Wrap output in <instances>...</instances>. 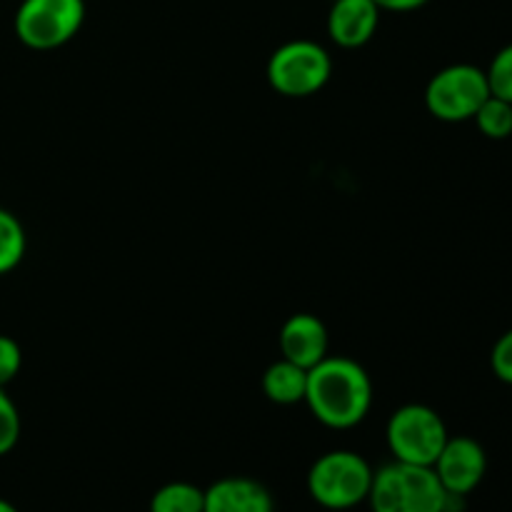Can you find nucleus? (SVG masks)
I'll use <instances>...</instances> for the list:
<instances>
[{
    "instance_id": "obj_15",
    "label": "nucleus",
    "mask_w": 512,
    "mask_h": 512,
    "mask_svg": "<svg viewBox=\"0 0 512 512\" xmlns=\"http://www.w3.org/2000/svg\"><path fill=\"white\" fill-rule=\"evenodd\" d=\"M475 125L490 140H505L512 135V103L490 95L475 113Z\"/></svg>"
},
{
    "instance_id": "obj_14",
    "label": "nucleus",
    "mask_w": 512,
    "mask_h": 512,
    "mask_svg": "<svg viewBox=\"0 0 512 512\" xmlns=\"http://www.w3.org/2000/svg\"><path fill=\"white\" fill-rule=\"evenodd\" d=\"M25 248H28V238H25L23 223L10 210L0 208V275L18 268Z\"/></svg>"
},
{
    "instance_id": "obj_6",
    "label": "nucleus",
    "mask_w": 512,
    "mask_h": 512,
    "mask_svg": "<svg viewBox=\"0 0 512 512\" xmlns=\"http://www.w3.org/2000/svg\"><path fill=\"white\" fill-rule=\"evenodd\" d=\"M85 0H23L15 10V35L30 50H55L80 33Z\"/></svg>"
},
{
    "instance_id": "obj_12",
    "label": "nucleus",
    "mask_w": 512,
    "mask_h": 512,
    "mask_svg": "<svg viewBox=\"0 0 512 512\" xmlns=\"http://www.w3.org/2000/svg\"><path fill=\"white\" fill-rule=\"evenodd\" d=\"M308 390V370L290 360L280 358L263 373V393L275 405L305 403Z\"/></svg>"
},
{
    "instance_id": "obj_16",
    "label": "nucleus",
    "mask_w": 512,
    "mask_h": 512,
    "mask_svg": "<svg viewBox=\"0 0 512 512\" xmlns=\"http://www.w3.org/2000/svg\"><path fill=\"white\" fill-rule=\"evenodd\" d=\"M485 75H488L490 95L512 103V43L498 50Z\"/></svg>"
},
{
    "instance_id": "obj_17",
    "label": "nucleus",
    "mask_w": 512,
    "mask_h": 512,
    "mask_svg": "<svg viewBox=\"0 0 512 512\" xmlns=\"http://www.w3.org/2000/svg\"><path fill=\"white\" fill-rule=\"evenodd\" d=\"M20 440V413L5 390H0V458L8 455Z\"/></svg>"
},
{
    "instance_id": "obj_2",
    "label": "nucleus",
    "mask_w": 512,
    "mask_h": 512,
    "mask_svg": "<svg viewBox=\"0 0 512 512\" xmlns=\"http://www.w3.org/2000/svg\"><path fill=\"white\" fill-rule=\"evenodd\" d=\"M368 505L373 512H445L448 493L433 468L393 460L375 470Z\"/></svg>"
},
{
    "instance_id": "obj_7",
    "label": "nucleus",
    "mask_w": 512,
    "mask_h": 512,
    "mask_svg": "<svg viewBox=\"0 0 512 512\" xmlns=\"http://www.w3.org/2000/svg\"><path fill=\"white\" fill-rule=\"evenodd\" d=\"M488 98V75L483 68L470 63H455L438 70L425 88V108L443 123L473 120Z\"/></svg>"
},
{
    "instance_id": "obj_1",
    "label": "nucleus",
    "mask_w": 512,
    "mask_h": 512,
    "mask_svg": "<svg viewBox=\"0 0 512 512\" xmlns=\"http://www.w3.org/2000/svg\"><path fill=\"white\" fill-rule=\"evenodd\" d=\"M305 403L325 428L350 430L368 418L373 405V380L353 358L328 355L308 370Z\"/></svg>"
},
{
    "instance_id": "obj_21",
    "label": "nucleus",
    "mask_w": 512,
    "mask_h": 512,
    "mask_svg": "<svg viewBox=\"0 0 512 512\" xmlns=\"http://www.w3.org/2000/svg\"><path fill=\"white\" fill-rule=\"evenodd\" d=\"M0 512H18V508L13 503H8V500L0 498Z\"/></svg>"
},
{
    "instance_id": "obj_8",
    "label": "nucleus",
    "mask_w": 512,
    "mask_h": 512,
    "mask_svg": "<svg viewBox=\"0 0 512 512\" xmlns=\"http://www.w3.org/2000/svg\"><path fill=\"white\" fill-rule=\"evenodd\" d=\"M435 475L448 495L468 498L488 473V455L475 438L468 435H450L445 448L433 463Z\"/></svg>"
},
{
    "instance_id": "obj_10",
    "label": "nucleus",
    "mask_w": 512,
    "mask_h": 512,
    "mask_svg": "<svg viewBox=\"0 0 512 512\" xmlns=\"http://www.w3.org/2000/svg\"><path fill=\"white\" fill-rule=\"evenodd\" d=\"M375 0H335L328 13V35L340 48H363L380 25Z\"/></svg>"
},
{
    "instance_id": "obj_5",
    "label": "nucleus",
    "mask_w": 512,
    "mask_h": 512,
    "mask_svg": "<svg viewBox=\"0 0 512 512\" xmlns=\"http://www.w3.org/2000/svg\"><path fill=\"white\" fill-rule=\"evenodd\" d=\"M268 83L285 98H308L323 90L333 75V58L315 40H290L268 60Z\"/></svg>"
},
{
    "instance_id": "obj_11",
    "label": "nucleus",
    "mask_w": 512,
    "mask_h": 512,
    "mask_svg": "<svg viewBox=\"0 0 512 512\" xmlns=\"http://www.w3.org/2000/svg\"><path fill=\"white\" fill-rule=\"evenodd\" d=\"M203 512H275V500L258 480L230 475L205 490Z\"/></svg>"
},
{
    "instance_id": "obj_19",
    "label": "nucleus",
    "mask_w": 512,
    "mask_h": 512,
    "mask_svg": "<svg viewBox=\"0 0 512 512\" xmlns=\"http://www.w3.org/2000/svg\"><path fill=\"white\" fill-rule=\"evenodd\" d=\"M490 368L500 383L512 385V328L498 338L490 353Z\"/></svg>"
},
{
    "instance_id": "obj_13",
    "label": "nucleus",
    "mask_w": 512,
    "mask_h": 512,
    "mask_svg": "<svg viewBox=\"0 0 512 512\" xmlns=\"http://www.w3.org/2000/svg\"><path fill=\"white\" fill-rule=\"evenodd\" d=\"M205 490L185 480L165 483L150 498V512H203Z\"/></svg>"
},
{
    "instance_id": "obj_18",
    "label": "nucleus",
    "mask_w": 512,
    "mask_h": 512,
    "mask_svg": "<svg viewBox=\"0 0 512 512\" xmlns=\"http://www.w3.org/2000/svg\"><path fill=\"white\" fill-rule=\"evenodd\" d=\"M23 368V350L10 335H0V390L13 383Z\"/></svg>"
},
{
    "instance_id": "obj_3",
    "label": "nucleus",
    "mask_w": 512,
    "mask_h": 512,
    "mask_svg": "<svg viewBox=\"0 0 512 512\" xmlns=\"http://www.w3.org/2000/svg\"><path fill=\"white\" fill-rule=\"evenodd\" d=\"M375 470L353 450H330L308 470V493L325 510H353L368 503Z\"/></svg>"
},
{
    "instance_id": "obj_4",
    "label": "nucleus",
    "mask_w": 512,
    "mask_h": 512,
    "mask_svg": "<svg viewBox=\"0 0 512 512\" xmlns=\"http://www.w3.org/2000/svg\"><path fill=\"white\" fill-rule=\"evenodd\" d=\"M450 433L438 410L423 403H410L395 410L385 428V440L393 460L410 465H428L438 460Z\"/></svg>"
},
{
    "instance_id": "obj_20",
    "label": "nucleus",
    "mask_w": 512,
    "mask_h": 512,
    "mask_svg": "<svg viewBox=\"0 0 512 512\" xmlns=\"http://www.w3.org/2000/svg\"><path fill=\"white\" fill-rule=\"evenodd\" d=\"M428 3L430 0H375L380 10H393V13H410V10H418Z\"/></svg>"
},
{
    "instance_id": "obj_9",
    "label": "nucleus",
    "mask_w": 512,
    "mask_h": 512,
    "mask_svg": "<svg viewBox=\"0 0 512 512\" xmlns=\"http://www.w3.org/2000/svg\"><path fill=\"white\" fill-rule=\"evenodd\" d=\"M328 328L318 315L295 313L280 328V353L285 360L310 370L328 358Z\"/></svg>"
}]
</instances>
